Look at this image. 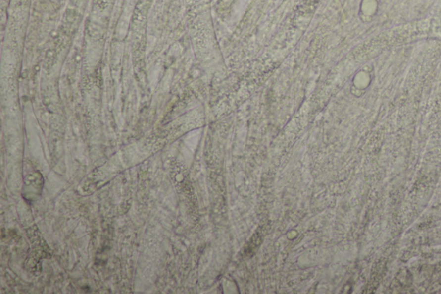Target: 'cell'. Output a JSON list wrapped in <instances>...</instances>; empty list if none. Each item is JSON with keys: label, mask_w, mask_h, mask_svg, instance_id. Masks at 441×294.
Here are the masks:
<instances>
[{"label": "cell", "mask_w": 441, "mask_h": 294, "mask_svg": "<svg viewBox=\"0 0 441 294\" xmlns=\"http://www.w3.org/2000/svg\"><path fill=\"white\" fill-rule=\"evenodd\" d=\"M360 10L366 17H373L378 10L377 0H362Z\"/></svg>", "instance_id": "6da1fadb"}, {"label": "cell", "mask_w": 441, "mask_h": 294, "mask_svg": "<svg viewBox=\"0 0 441 294\" xmlns=\"http://www.w3.org/2000/svg\"><path fill=\"white\" fill-rule=\"evenodd\" d=\"M371 80L372 79H371V76L369 75V73H366L365 71H361L356 74V76L353 79V83H354V86L358 89L364 90L366 89L370 86Z\"/></svg>", "instance_id": "7a4b0ae2"}]
</instances>
